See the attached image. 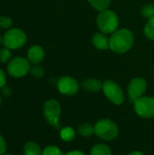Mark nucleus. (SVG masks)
I'll use <instances>...</instances> for the list:
<instances>
[{
  "mask_svg": "<svg viewBox=\"0 0 154 155\" xmlns=\"http://www.w3.org/2000/svg\"><path fill=\"white\" fill-rule=\"evenodd\" d=\"M109 42L110 49L113 52L117 54H124L132 48L134 42V37L130 30L122 28L112 34Z\"/></svg>",
  "mask_w": 154,
  "mask_h": 155,
  "instance_id": "f257e3e1",
  "label": "nucleus"
},
{
  "mask_svg": "<svg viewBox=\"0 0 154 155\" xmlns=\"http://www.w3.org/2000/svg\"><path fill=\"white\" fill-rule=\"evenodd\" d=\"M94 134L103 141L114 140L119 134L118 125L110 119H100L94 125Z\"/></svg>",
  "mask_w": 154,
  "mask_h": 155,
  "instance_id": "f03ea898",
  "label": "nucleus"
},
{
  "mask_svg": "<svg viewBox=\"0 0 154 155\" xmlns=\"http://www.w3.org/2000/svg\"><path fill=\"white\" fill-rule=\"evenodd\" d=\"M96 23L103 34H113L118 28L119 18L115 12L106 9L98 15Z\"/></svg>",
  "mask_w": 154,
  "mask_h": 155,
  "instance_id": "7ed1b4c3",
  "label": "nucleus"
},
{
  "mask_svg": "<svg viewBox=\"0 0 154 155\" xmlns=\"http://www.w3.org/2000/svg\"><path fill=\"white\" fill-rule=\"evenodd\" d=\"M26 43V35L19 28L8 29L2 37V44L5 47L15 50L21 48Z\"/></svg>",
  "mask_w": 154,
  "mask_h": 155,
  "instance_id": "20e7f679",
  "label": "nucleus"
},
{
  "mask_svg": "<svg viewBox=\"0 0 154 155\" xmlns=\"http://www.w3.org/2000/svg\"><path fill=\"white\" fill-rule=\"evenodd\" d=\"M44 117L45 121L54 128L60 129V117H61V106L60 104L54 100L50 99L44 104Z\"/></svg>",
  "mask_w": 154,
  "mask_h": 155,
  "instance_id": "39448f33",
  "label": "nucleus"
},
{
  "mask_svg": "<svg viewBox=\"0 0 154 155\" xmlns=\"http://www.w3.org/2000/svg\"><path fill=\"white\" fill-rule=\"evenodd\" d=\"M103 92L109 101L120 105L124 101V94L122 87L113 80H105L103 83Z\"/></svg>",
  "mask_w": 154,
  "mask_h": 155,
  "instance_id": "423d86ee",
  "label": "nucleus"
},
{
  "mask_svg": "<svg viewBox=\"0 0 154 155\" xmlns=\"http://www.w3.org/2000/svg\"><path fill=\"white\" fill-rule=\"evenodd\" d=\"M30 62L24 57H15L7 64L9 75L15 78H20L26 75L30 72Z\"/></svg>",
  "mask_w": 154,
  "mask_h": 155,
  "instance_id": "0eeeda50",
  "label": "nucleus"
},
{
  "mask_svg": "<svg viewBox=\"0 0 154 155\" xmlns=\"http://www.w3.org/2000/svg\"><path fill=\"white\" fill-rule=\"evenodd\" d=\"M135 113L142 118L154 117V97L142 96L133 102Z\"/></svg>",
  "mask_w": 154,
  "mask_h": 155,
  "instance_id": "6e6552de",
  "label": "nucleus"
},
{
  "mask_svg": "<svg viewBox=\"0 0 154 155\" xmlns=\"http://www.w3.org/2000/svg\"><path fill=\"white\" fill-rule=\"evenodd\" d=\"M147 90V82L141 77H135L131 80L128 85V96L131 102L143 96Z\"/></svg>",
  "mask_w": 154,
  "mask_h": 155,
  "instance_id": "1a4fd4ad",
  "label": "nucleus"
},
{
  "mask_svg": "<svg viewBox=\"0 0 154 155\" xmlns=\"http://www.w3.org/2000/svg\"><path fill=\"white\" fill-rule=\"evenodd\" d=\"M78 82L71 76H63L57 82V89L64 95H74L79 91Z\"/></svg>",
  "mask_w": 154,
  "mask_h": 155,
  "instance_id": "9d476101",
  "label": "nucleus"
},
{
  "mask_svg": "<svg viewBox=\"0 0 154 155\" xmlns=\"http://www.w3.org/2000/svg\"><path fill=\"white\" fill-rule=\"evenodd\" d=\"M44 58V51L40 45H33L27 51V60L30 64H38Z\"/></svg>",
  "mask_w": 154,
  "mask_h": 155,
  "instance_id": "9b49d317",
  "label": "nucleus"
},
{
  "mask_svg": "<svg viewBox=\"0 0 154 155\" xmlns=\"http://www.w3.org/2000/svg\"><path fill=\"white\" fill-rule=\"evenodd\" d=\"M93 45L99 50H107L110 48V42L105 34L97 33L93 36Z\"/></svg>",
  "mask_w": 154,
  "mask_h": 155,
  "instance_id": "f8f14e48",
  "label": "nucleus"
},
{
  "mask_svg": "<svg viewBox=\"0 0 154 155\" xmlns=\"http://www.w3.org/2000/svg\"><path fill=\"white\" fill-rule=\"evenodd\" d=\"M82 87L84 91L90 93H97L103 88V84L100 80L94 78H88L83 81Z\"/></svg>",
  "mask_w": 154,
  "mask_h": 155,
  "instance_id": "ddd939ff",
  "label": "nucleus"
},
{
  "mask_svg": "<svg viewBox=\"0 0 154 155\" xmlns=\"http://www.w3.org/2000/svg\"><path fill=\"white\" fill-rule=\"evenodd\" d=\"M24 155H42L43 150L34 142H27L23 147Z\"/></svg>",
  "mask_w": 154,
  "mask_h": 155,
  "instance_id": "4468645a",
  "label": "nucleus"
},
{
  "mask_svg": "<svg viewBox=\"0 0 154 155\" xmlns=\"http://www.w3.org/2000/svg\"><path fill=\"white\" fill-rule=\"evenodd\" d=\"M90 155H112V151L107 144H95L90 151Z\"/></svg>",
  "mask_w": 154,
  "mask_h": 155,
  "instance_id": "2eb2a0df",
  "label": "nucleus"
},
{
  "mask_svg": "<svg viewBox=\"0 0 154 155\" xmlns=\"http://www.w3.org/2000/svg\"><path fill=\"white\" fill-rule=\"evenodd\" d=\"M75 131L70 127V126H66L64 127L60 130V137L63 141L64 142H71L75 138Z\"/></svg>",
  "mask_w": 154,
  "mask_h": 155,
  "instance_id": "dca6fc26",
  "label": "nucleus"
},
{
  "mask_svg": "<svg viewBox=\"0 0 154 155\" xmlns=\"http://www.w3.org/2000/svg\"><path fill=\"white\" fill-rule=\"evenodd\" d=\"M78 134L84 137H90L94 134V126L87 123L82 124L78 126Z\"/></svg>",
  "mask_w": 154,
  "mask_h": 155,
  "instance_id": "f3484780",
  "label": "nucleus"
},
{
  "mask_svg": "<svg viewBox=\"0 0 154 155\" xmlns=\"http://www.w3.org/2000/svg\"><path fill=\"white\" fill-rule=\"evenodd\" d=\"M91 5L95 9L100 12L106 10L109 8L111 5V0H87Z\"/></svg>",
  "mask_w": 154,
  "mask_h": 155,
  "instance_id": "a211bd4d",
  "label": "nucleus"
},
{
  "mask_svg": "<svg viewBox=\"0 0 154 155\" xmlns=\"http://www.w3.org/2000/svg\"><path fill=\"white\" fill-rule=\"evenodd\" d=\"M144 35L147 38L154 40V16L150 18L144 26Z\"/></svg>",
  "mask_w": 154,
  "mask_h": 155,
  "instance_id": "6ab92c4d",
  "label": "nucleus"
},
{
  "mask_svg": "<svg viewBox=\"0 0 154 155\" xmlns=\"http://www.w3.org/2000/svg\"><path fill=\"white\" fill-rule=\"evenodd\" d=\"M42 155H64L63 153V152L61 151V149L57 146L54 145H49L46 146L44 150H43V153Z\"/></svg>",
  "mask_w": 154,
  "mask_h": 155,
  "instance_id": "aec40b11",
  "label": "nucleus"
},
{
  "mask_svg": "<svg viewBox=\"0 0 154 155\" xmlns=\"http://www.w3.org/2000/svg\"><path fill=\"white\" fill-rule=\"evenodd\" d=\"M142 15L143 17L145 18H152V16H154V5H151V4H148V5H145L143 6L142 8Z\"/></svg>",
  "mask_w": 154,
  "mask_h": 155,
  "instance_id": "412c9836",
  "label": "nucleus"
},
{
  "mask_svg": "<svg viewBox=\"0 0 154 155\" xmlns=\"http://www.w3.org/2000/svg\"><path fill=\"white\" fill-rule=\"evenodd\" d=\"M12 52L10 49L5 47L0 49V62L1 63H6L11 59Z\"/></svg>",
  "mask_w": 154,
  "mask_h": 155,
  "instance_id": "4be33fe9",
  "label": "nucleus"
},
{
  "mask_svg": "<svg viewBox=\"0 0 154 155\" xmlns=\"http://www.w3.org/2000/svg\"><path fill=\"white\" fill-rule=\"evenodd\" d=\"M30 73H31V74H32L34 77H35V78H41V77H43L44 74V68L41 67V66L34 65V66L31 67Z\"/></svg>",
  "mask_w": 154,
  "mask_h": 155,
  "instance_id": "5701e85b",
  "label": "nucleus"
},
{
  "mask_svg": "<svg viewBox=\"0 0 154 155\" xmlns=\"http://www.w3.org/2000/svg\"><path fill=\"white\" fill-rule=\"evenodd\" d=\"M12 26V20L7 16H0V27L3 29H10Z\"/></svg>",
  "mask_w": 154,
  "mask_h": 155,
  "instance_id": "b1692460",
  "label": "nucleus"
},
{
  "mask_svg": "<svg viewBox=\"0 0 154 155\" xmlns=\"http://www.w3.org/2000/svg\"><path fill=\"white\" fill-rule=\"evenodd\" d=\"M6 152V143L4 137L0 134V155H4Z\"/></svg>",
  "mask_w": 154,
  "mask_h": 155,
  "instance_id": "393cba45",
  "label": "nucleus"
},
{
  "mask_svg": "<svg viewBox=\"0 0 154 155\" xmlns=\"http://www.w3.org/2000/svg\"><path fill=\"white\" fill-rule=\"evenodd\" d=\"M5 83H6L5 74V72L0 68V89H2L3 87L5 86Z\"/></svg>",
  "mask_w": 154,
  "mask_h": 155,
  "instance_id": "a878e982",
  "label": "nucleus"
},
{
  "mask_svg": "<svg viewBox=\"0 0 154 155\" xmlns=\"http://www.w3.org/2000/svg\"><path fill=\"white\" fill-rule=\"evenodd\" d=\"M2 94H3V95L5 97H9L11 95V90H10V88L9 87H6V86L3 87L2 88Z\"/></svg>",
  "mask_w": 154,
  "mask_h": 155,
  "instance_id": "bb28decb",
  "label": "nucleus"
},
{
  "mask_svg": "<svg viewBox=\"0 0 154 155\" xmlns=\"http://www.w3.org/2000/svg\"><path fill=\"white\" fill-rule=\"evenodd\" d=\"M64 155H86L84 154L83 152H81V151H77V150H74V151H71V152H69V153H67L66 154Z\"/></svg>",
  "mask_w": 154,
  "mask_h": 155,
  "instance_id": "cd10ccee",
  "label": "nucleus"
},
{
  "mask_svg": "<svg viewBox=\"0 0 154 155\" xmlns=\"http://www.w3.org/2000/svg\"><path fill=\"white\" fill-rule=\"evenodd\" d=\"M128 155H144L142 152H138V151H135V152H133L131 153H129Z\"/></svg>",
  "mask_w": 154,
  "mask_h": 155,
  "instance_id": "c85d7f7f",
  "label": "nucleus"
},
{
  "mask_svg": "<svg viewBox=\"0 0 154 155\" xmlns=\"http://www.w3.org/2000/svg\"><path fill=\"white\" fill-rule=\"evenodd\" d=\"M2 103H3V100H2V97H1V95H0V106L2 105Z\"/></svg>",
  "mask_w": 154,
  "mask_h": 155,
  "instance_id": "c756f323",
  "label": "nucleus"
},
{
  "mask_svg": "<svg viewBox=\"0 0 154 155\" xmlns=\"http://www.w3.org/2000/svg\"><path fill=\"white\" fill-rule=\"evenodd\" d=\"M1 43H2V37H1V35H0V45H1Z\"/></svg>",
  "mask_w": 154,
  "mask_h": 155,
  "instance_id": "7c9ffc66",
  "label": "nucleus"
},
{
  "mask_svg": "<svg viewBox=\"0 0 154 155\" xmlns=\"http://www.w3.org/2000/svg\"><path fill=\"white\" fill-rule=\"evenodd\" d=\"M4 155H13V154H10V153H5Z\"/></svg>",
  "mask_w": 154,
  "mask_h": 155,
  "instance_id": "2f4dec72",
  "label": "nucleus"
}]
</instances>
